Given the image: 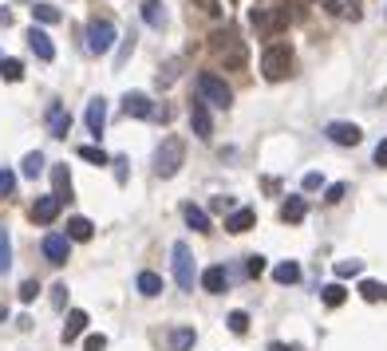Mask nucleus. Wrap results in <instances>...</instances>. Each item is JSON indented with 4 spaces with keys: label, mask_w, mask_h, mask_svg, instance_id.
Masks as SVG:
<instances>
[{
    "label": "nucleus",
    "mask_w": 387,
    "mask_h": 351,
    "mask_svg": "<svg viewBox=\"0 0 387 351\" xmlns=\"http://www.w3.org/2000/svg\"><path fill=\"white\" fill-rule=\"evenodd\" d=\"M134 288H139V296H158V292H162V277H158V272H139Z\"/></svg>",
    "instance_id": "393cba45"
},
{
    "label": "nucleus",
    "mask_w": 387,
    "mask_h": 351,
    "mask_svg": "<svg viewBox=\"0 0 387 351\" xmlns=\"http://www.w3.org/2000/svg\"><path fill=\"white\" fill-rule=\"evenodd\" d=\"M324 134H328V138H332L336 146H356V142L363 138V131L356 126V122H328Z\"/></svg>",
    "instance_id": "9d476101"
},
{
    "label": "nucleus",
    "mask_w": 387,
    "mask_h": 351,
    "mask_svg": "<svg viewBox=\"0 0 387 351\" xmlns=\"http://www.w3.org/2000/svg\"><path fill=\"white\" fill-rule=\"evenodd\" d=\"M304 213H308V206H304V197H289V202L281 206V221H289V225L304 221Z\"/></svg>",
    "instance_id": "4be33fe9"
},
{
    "label": "nucleus",
    "mask_w": 387,
    "mask_h": 351,
    "mask_svg": "<svg viewBox=\"0 0 387 351\" xmlns=\"http://www.w3.org/2000/svg\"><path fill=\"white\" fill-rule=\"evenodd\" d=\"M68 237H72V241H91V237H95V225L87 218H72L68 221Z\"/></svg>",
    "instance_id": "5701e85b"
},
{
    "label": "nucleus",
    "mask_w": 387,
    "mask_h": 351,
    "mask_svg": "<svg viewBox=\"0 0 387 351\" xmlns=\"http://www.w3.org/2000/svg\"><path fill=\"white\" fill-rule=\"evenodd\" d=\"M292 20L289 8H281V13H269V8H253V28L257 32H281V28Z\"/></svg>",
    "instance_id": "6e6552de"
},
{
    "label": "nucleus",
    "mask_w": 387,
    "mask_h": 351,
    "mask_svg": "<svg viewBox=\"0 0 387 351\" xmlns=\"http://www.w3.org/2000/svg\"><path fill=\"white\" fill-rule=\"evenodd\" d=\"M44 166H48V162H44V154H40V150L24 154V162H20V170H24V178H40V174H44Z\"/></svg>",
    "instance_id": "c85d7f7f"
},
{
    "label": "nucleus",
    "mask_w": 387,
    "mask_h": 351,
    "mask_svg": "<svg viewBox=\"0 0 387 351\" xmlns=\"http://www.w3.org/2000/svg\"><path fill=\"white\" fill-rule=\"evenodd\" d=\"M13 24V16H8V8H0V28H8Z\"/></svg>",
    "instance_id": "8fccbe9b"
},
{
    "label": "nucleus",
    "mask_w": 387,
    "mask_h": 351,
    "mask_svg": "<svg viewBox=\"0 0 387 351\" xmlns=\"http://www.w3.org/2000/svg\"><path fill=\"white\" fill-rule=\"evenodd\" d=\"M115 24H111V20H91V24H87V51H91V56H107L111 48H115Z\"/></svg>",
    "instance_id": "423d86ee"
},
{
    "label": "nucleus",
    "mask_w": 387,
    "mask_h": 351,
    "mask_svg": "<svg viewBox=\"0 0 387 351\" xmlns=\"http://www.w3.org/2000/svg\"><path fill=\"white\" fill-rule=\"evenodd\" d=\"M269 351H304V348H297V343H269Z\"/></svg>",
    "instance_id": "09e8293b"
},
{
    "label": "nucleus",
    "mask_w": 387,
    "mask_h": 351,
    "mask_svg": "<svg viewBox=\"0 0 387 351\" xmlns=\"http://www.w3.org/2000/svg\"><path fill=\"white\" fill-rule=\"evenodd\" d=\"M344 16H348V20H360V4H356V0H352V4H344Z\"/></svg>",
    "instance_id": "49530a36"
},
{
    "label": "nucleus",
    "mask_w": 387,
    "mask_h": 351,
    "mask_svg": "<svg viewBox=\"0 0 387 351\" xmlns=\"http://www.w3.org/2000/svg\"><path fill=\"white\" fill-rule=\"evenodd\" d=\"M131 51H134V36H127V44H123V51H119V67L131 60Z\"/></svg>",
    "instance_id": "c03bdc74"
},
{
    "label": "nucleus",
    "mask_w": 387,
    "mask_h": 351,
    "mask_svg": "<svg viewBox=\"0 0 387 351\" xmlns=\"http://www.w3.org/2000/svg\"><path fill=\"white\" fill-rule=\"evenodd\" d=\"M36 296H40V284H36V280H24V284H20V300L32 304Z\"/></svg>",
    "instance_id": "4c0bfd02"
},
{
    "label": "nucleus",
    "mask_w": 387,
    "mask_h": 351,
    "mask_svg": "<svg viewBox=\"0 0 387 351\" xmlns=\"http://www.w3.org/2000/svg\"><path fill=\"white\" fill-rule=\"evenodd\" d=\"M182 158H186V142L182 138H162V146L155 150V174L158 178H174L178 174V166H182Z\"/></svg>",
    "instance_id": "f03ea898"
},
{
    "label": "nucleus",
    "mask_w": 387,
    "mask_h": 351,
    "mask_svg": "<svg viewBox=\"0 0 387 351\" xmlns=\"http://www.w3.org/2000/svg\"><path fill=\"white\" fill-rule=\"evenodd\" d=\"M174 75H178V63L170 60L166 67H162V72H158V83H174Z\"/></svg>",
    "instance_id": "ea45409f"
},
{
    "label": "nucleus",
    "mask_w": 387,
    "mask_h": 351,
    "mask_svg": "<svg viewBox=\"0 0 387 351\" xmlns=\"http://www.w3.org/2000/svg\"><path fill=\"white\" fill-rule=\"evenodd\" d=\"M182 218H186V225H190V229H198V233H210V229H214V225H210V213H206V209H198L194 202H186V206H182Z\"/></svg>",
    "instance_id": "f3484780"
},
{
    "label": "nucleus",
    "mask_w": 387,
    "mask_h": 351,
    "mask_svg": "<svg viewBox=\"0 0 387 351\" xmlns=\"http://www.w3.org/2000/svg\"><path fill=\"white\" fill-rule=\"evenodd\" d=\"M253 221H257L253 209H233L230 218H226V229H230V233H249V229H253Z\"/></svg>",
    "instance_id": "6ab92c4d"
},
{
    "label": "nucleus",
    "mask_w": 387,
    "mask_h": 351,
    "mask_svg": "<svg viewBox=\"0 0 387 351\" xmlns=\"http://www.w3.org/2000/svg\"><path fill=\"white\" fill-rule=\"evenodd\" d=\"M194 87H198V95L206 99V103H214V107H230V103H233L230 83H226L221 75H214V72H198Z\"/></svg>",
    "instance_id": "7ed1b4c3"
},
{
    "label": "nucleus",
    "mask_w": 387,
    "mask_h": 351,
    "mask_svg": "<svg viewBox=\"0 0 387 351\" xmlns=\"http://www.w3.org/2000/svg\"><path fill=\"white\" fill-rule=\"evenodd\" d=\"M84 348H87V351H103V348H107V336H87Z\"/></svg>",
    "instance_id": "37998d69"
},
{
    "label": "nucleus",
    "mask_w": 387,
    "mask_h": 351,
    "mask_svg": "<svg viewBox=\"0 0 387 351\" xmlns=\"http://www.w3.org/2000/svg\"><path fill=\"white\" fill-rule=\"evenodd\" d=\"M48 131H52V138H68L72 134V115H68L63 103H52L48 107Z\"/></svg>",
    "instance_id": "f8f14e48"
},
{
    "label": "nucleus",
    "mask_w": 387,
    "mask_h": 351,
    "mask_svg": "<svg viewBox=\"0 0 387 351\" xmlns=\"http://www.w3.org/2000/svg\"><path fill=\"white\" fill-rule=\"evenodd\" d=\"M320 300H324L328 308H340V304L348 300V288H344V284H324V288H320Z\"/></svg>",
    "instance_id": "bb28decb"
},
{
    "label": "nucleus",
    "mask_w": 387,
    "mask_h": 351,
    "mask_svg": "<svg viewBox=\"0 0 387 351\" xmlns=\"http://www.w3.org/2000/svg\"><path fill=\"white\" fill-rule=\"evenodd\" d=\"M344 194H348V186L336 182V186H328V190H324V202H328V206H336V202H340Z\"/></svg>",
    "instance_id": "e433bc0d"
},
{
    "label": "nucleus",
    "mask_w": 387,
    "mask_h": 351,
    "mask_svg": "<svg viewBox=\"0 0 387 351\" xmlns=\"http://www.w3.org/2000/svg\"><path fill=\"white\" fill-rule=\"evenodd\" d=\"M123 111H127V115H134V119H155L158 107L143 95V91H127V95H123Z\"/></svg>",
    "instance_id": "9b49d317"
},
{
    "label": "nucleus",
    "mask_w": 387,
    "mask_h": 351,
    "mask_svg": "<svg viewBox=\"0 0 387 351\" xmlns=\"http://www.w3.org/2000/svg\"><path fill=\"white\" fill-rule=\"evenodd\" d=\"M375 166H387V138L375 146Z\"/></svg>",
    "instance_id": "a18cd8bd"
},
{
    "label": "nucleus",
    "mask_w": 387,
    "mask_h": 351,
    "mask_svg": "<svg viewBox=\"0 0 387 351\" xmlns=\"http://www.w3.org/2000/svg\"><path fill=\"white\" fill-rule=\"evenodd\" d=\"M103 126H107V103H103V99H91V103H87V131L99 138Z\"/></svg>",
    "instance_id": "dca6fc26"
},
{
    "label": "nucleus",
    "mask_w": 387,
    "mask_h": 351,
    "mask_svg": "<svg viewBox=\"0 0 387 351\" xmlns=\"http://www.w3.org/2000/svg\"><path fill=\"white\" fill-rule=\"evenodd\" d=\"M52 304H56V308L68 304V284H56V288H52Z\"/></svg>",
    "instance_id": "a19ab883"
},
{
    "label": "nucleus",
    "mask_w": 387,
    "mask_h": 351,
    "mask_svg": "<svg viewBox=\"0 0 387 351\" xmlns=\"http://www.w3.org/2000/svg\"><path fill=\"white\" fill-rule=\"evenodd\" d=\"M13 268V241H8V229H0V277Z\"/></svg>",
    "instance_id": "2f4dec72"
},
{
    "label": "nucleus",
    "mask_w": 387,
    "mask_h": 351,
    "mask_svg": "<svg viewBox=\"0 0 387 351\" xmlns=\"http://www.w3.org/2000/svg\"><path fill=\"white\" fill-rule=\"evenodd\" d=\"M210 209H214V213H226V209H233V197H214Z\"/></svg>",
    "instance_id": "79ce46f5"
},
{
    "label": "nucleus",
    "mask_w": 387,
    "mask_h": 351,
    "mask_svg": "<svg viewBox=\"0 0 387 351\" xmlns=\"http://www.w3.org/2000/svg\"><path fill=\"white\" fill-rule=\"evenodd\" d=\"M60 209H63V202H60L56 194L36 197V206H32V221H40V225H52V221L60 218Z\"/></svg>",
    "instance_id": "ddd939ff"
},
{
    "label": "nucleus",
    "mask_w": 387,
    "mask_h": 351,
    "mask_svg": "<svg viewBox=\"0 0 387 351\" xmlns=\"http://www.w3.org/2000/svg\"><path fill=\"white\" fill-rule=\"evenodd\" d=\"M0 79L20 83V79H24V63H20V60H0Z\"/></svg>",
    "instance_id": "7c9ffc66"
},
{
    "label": "nucleus",
    "mask_w": 387,
    "mask_h": 351,
    "mask_svg": "<svg viewBox=\"0 0 387 351\" xmlns=\"http://www.w3.org/2000/svg\"><path fill=\"white\" fill-rule=\"evenodd\" d=\"M214 51L226 60V67H245V44L237 40V32H233V28H226V32H214Z\"/></svg>",
    "instance_id": "20e7f679"
},
{
    "label": "nucleus",
    "mask_w": 387,
    "mask_h": 351,
    "mask_svg": "<svg viewBox=\"0 0 387 351\" xmlns=\"http://www.w3.org/2000/svg\"><path fill=\"white\" fill-rule=\"evenodd\" d=\"M273 280H277V284H297V280H301V265H297V261H281V265L273 268Z\"/></svg>",
    "instance_id": "b1692460"
},
{
    "label": "nucleus",
    "mask_w": 387,
    "mask_h": 351,
    "mask_svg": "<svg viewBox=\"0 0 387 351\" xmlns=\"http://www.w3.org/2000/svg\"><path fill=\"white\" fill-rule=\"evenodd\" d=\"M143 20L150 28H166V8H162V0H143Z\"/></svg>",
    "instance_id": "412c9836"
},
{
    "label": "nucleus",
    "mask_w": 387,
    "mask_h": 351,
    "mask_svg": "<svg viewBox=\"0 0 387 351\" xmlns=\"http://www.w3.org/2000/svg\"><path fill=\"white\" fill-rule=\"evenodd\" d=\"M32 20H40V24H60L63 13L56 4H32Z\"/></svg>",
    "instance_id": "a878e982"
},
{
    "label": "nucleus",
    "mask_w": 387,
    "mask_h": 351,
    "mask_svg": "<svg viewBox=\"0 0 387 351\" xmlns=\"http://www.w3.org/2000/svg\"><path fill=\"white\" fill-rule=\"evenodd\" d=\"M360 261H340V265H336V277H356V272H360Z\"/></svg>",
    "instance_id": "58836bf2"
},
{
    "label": "nucleus",
    "mask_w": 387,
    "mask_h": 351,
    "mask_svg": "<svg viewBox=\"0 0 387 351\" xmlns=\"http://www.w3.org/2000/svg\"><path fill=\"white\" fill-rule=\"evenodd\" d=\"M170 348H174V351H190L194 348V327H174V332H170Z\"/></svg>",
    "instance_id": "c756f323"
},
{
    "label": "nucleus",
    "mask_w": 387,
    "mask_h": 351,
    "mask_svg": "<svg viewBox=\"0 0 387 351\" xmlns=\"http://www.w3.org/2000/svg\"><path fill=\"white\" fill-rule=\"evenodd\" d=\"M4 316H8V312H4V304H0V320H4Z\"/></svg>",
    "instance_id": "3c124183"
},
{
    "label": "nucleus",
    "mask_w": 387,
    "mask_h": 351,
    "mask_svg": "<svg viewBox=\"0 0 387 351\" xmlns=\"http://www.w3.org/2000/svg\"><path fill=\"white\" fill-rule=\"evenodd\" d=\"M84 327H87V312H68V320H63V343H75V339L84 336Z\"/></svg>",
    "instance_id": "a211bd4d"
},
{
    "label": "nucleus",
    "mask_w": 387,
    "mask_h": 351,
    "mask_svg": "<svg viewBox=\"0 0 387 351\" xmlns=\"http://www.w3.org/2000/svg\"><path fill=\"white\" fill-rule=\"evenodd\" d=\"M245 272H249V277H261V272H265V256H245Z\"/></svg>",
    "instance_id": "c9c22d12"
},
{
    "label": "nucleus",
    "mask_w": 387,
    "mask_h": 351,
    "mask_svg": "<svg viewBox=\"0 0 387 351\" xmlns=\"http://www.w3.org/2000/svg\"><path fill=\"white\" fill-rule=\"evenodd\" d=\"M304 190H320V174H304Z\"/></svg>",
    "instance_id": "de8ad7c7"
},
{
    "label": "nucleus",
    "mask_w": 387,
    "mask_h": 351,
    "mask_svg": "<svg viewBox=\"0 0 387 351\" xmlns=\"http://www.w3.org/2000/svg\"><path fill=\"white\" fill-rule=\"evenodd\" d=\"M174 280H178V288L182 292H190L194 288V280H202L198 277V268H194V256H190V245L186 241H174Z\"/></svg>",
    "instance_id": "39448f33"
},
{
    "label": "nucleus",
    "mask_w": 387,
    "mask_h": 351,
    "mask_svg": "<svg viewBox=\"0 0 387 351\" xmlns=\"http://www.w3.org/2000/svg\"><path fill=\"white\" fill-rule=\"evenodd\" d=\"M190 126L198 138H210L214 134V119H210V103L206 99H194L190 103Z\"/></svg>",
    "instance_id": "1a4fd4ad"
},
{
    "label": "nucleus",
    "mask_w": 387,
    "mask_h": 351,
    "mask_svg": "<svg viewBox=\"0 0 387 351\" xmlns=\"http://www.w3.org/2000/svg\"><path fill=\"white\" fill-rule=\"evenodd\" d=\"M16 190V174L13 170H0V197H13Z\"/></svg>",
    "instance_id": "f704fd0d"
},
{
    "label": "nucleus",
    "mask_w": 387,
    "mask_h": 351,
    "mask_svg": "<svg viewBox=\"0 0 387 351\" xmlns=\"http://www.w3.org/2000/svg\"><path fill=\"white\" fill-rule=\"evenodd\" d=\"M44 256H48L52 265H68V256H72V237H68V233H48V237H44Z\"/></svg>",
    "instance_id": "0eeeda50"
},
{
    "label": "nucleus",
    "mask_w": 387,
    "mask_h": 351,
    "mask_svg": "<svg viewBox=\"0 0 387 351\" xmlns=\"http://www.w3.org/2000/svg\"><path fill=\"white\" fill-rule=\"evenodd\" d=\"M226 324H230L233 336H245V332H249V316H245V312H230V320H226Z\"/></svg>",
    "instance_id": "72a5a7b5"
},
{
    "label": "nucleus",
    "mask_w": 387,
    "mask_h": 351,
    "mask_svg": "<svg viewBox=\"0 0 387 351\" xmlns=\"http://www.w3.org/2000/svg\"><path fill=\"white\" fill-rule=\"evenodd\" d=\"M360 296L368 304H379V300H387V284H379V280H363L360 284Z\"/></svg>",
    "instance_id": "cd10ccee"
},
{
    "label": "nucleus",
    "mask_w": 387,
    "mask_h": 351,
    "mask_svg": "<svg viewBox=\"0 0 387 351\" xmlns=\"http://www.w3.org/2000/svg\"><path fill=\"white\" fill-rule=\"evenodd\" d=\"M226 284H230V272H226V265H210L206 272H202V288L214 292V296H221V292H226Z\"/></svg>",
    "instance_id": "2eb2a0df"
},
{
    "label": "nucleus",
    "mask_w": 387,
    "mask_h": 351,
    "mask_svg": "<svg viewBox=\"0 0 387 351\" xmlns=\"http://www.w3.org/2000/svg\"><path fill=\"white\" fill-rule=\"evenodd\" d=\"M79 158H84V162H95V166H107V162H111L99 146H79Z\"/></svg>",
    "instance_id": "473e14b6"
},
{
    "label": "nucleus",
    "mask_w": 387,
    "mask_h": 351,
    "mask_svg": "<svg viewBox=\"0 0 387 351\" xmlns=\"http://www.w3.org/2000/svg\"><path fill=\"white\" fill-rule=\"evenodd\" d=\"M52 186H56V197H60V202L72 197V174H68V166H52Z\"/></svg>",
    "instance_id": "aec40b11"
},
{
    "label": "nucleus",
    "mask_w": 387,
    "mask_h": 351,
    "mask_svg": "<svg viewBox=\"0 0 387 351\" xmlns=\"http://www.w3.org/2000/svg\"><path fill=\"white\" fill-rule=\"evenodd\" d=\"M261 72H265L269 83H281L292 75V48L289 44H269L265 56H261Z\"/></svg>",
    "instance_id": "f257e3e1"
},
{
    "label": "nucleus",
    "mask_w": 387,
    "mask_h": 351,
    "mask_svg": "<svg viewBox=\"0 0 387 351\" xmlns=\"http://www.w3.org/2000/svg\"><path fill=\"white\" fill-rule=\"evenodd\" d=\"M28 48L36 51V60H44V63L56 60V44H52V36L44 28H32V32H28Z\"/></svg>",
    "instance_id": "4468645a"
}]
</instances>
